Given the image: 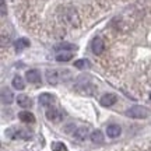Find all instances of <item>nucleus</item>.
I'll list each match as a JSON object with an SVG mask.
<instances>
[{"label": "nucleus", "mask_w": 151, "mask_h": 151, "mask_svg": "<svg viewBox=\"0 0 151 151\" xmlns=\"http://www.w3.org/2000/svg\"><path fill=\"white\" fill-rule=\"evenodd\" d=\"M70 77V71L69 70H58V69H53V70H48L46 71V80L50 86H56L62 81H66Z\"/></svg>", "instance_id": "f257e3e1"}, {"label": "nucleus", "mask_w": 151, "mask_h": 151, "mask_svg": "<svg viewBox=\"0 0 151 151\" xmlns=\"http://www.w3.org/2000/svg\"><path fill=\"white\" fill-rule=\"evenodd\" d=\"M6 136L9 139L17 140V139H21V140H29L31 139V133L27 129H21V127H11V129L6 130Z\"/></svg>", "instance_id": "f03ea898"}, {"label": "nucleus", "mask_w": 151, "mask_h": 151, "mask_svg": "<svg viewBox=\"0 0 151 151\" xmlns=\"http://www.w3.org/2000/svg\"><path fill=\"white\" fill-rule=\"evenodd\" d=\"M63 21L67 22L71 27H77V25L80 24L77 11H76L73 7H66V9H63Z\"/></svg>", "instance_id": "7ed1b4c3"}, {"label": "nucleus", "mask_w": 151, "mask_h": 151, "mask_svg": "<svg viewBox=\"0 0 151 151\" xmlns=\"http://www.w3.org/2000/svg\"><path fill=\"white\" fill-rule=\"evenodd\" d=\"M148 109L146 106H141V105H134L130 109L126 111V116H130L133 119H144L148 116Z\"/></svg>", "instance_id": "20e7f679"}, {"label": "nucleus", "mask_w": 151, "mask_h": 151, "mask_svg": "<svg viewBox=\"0 0 151 151\" xmlns=\"http://www.w3.org/2000/svg\"><path fill=\"white\" fill-rule=\"evenodd\" d=\"M45 115H46L48 120L55 122V123H58V122H60V120L63 119V113H62V111H59L58 108H49V109H46Z\"/></svg>", "instance_id": "39448f33"}, {"label": "nucleus", "mask_w": 151, "mask_h": 151, "mask_svg": "<svg viewBox=\"0 0 151 151\" xmlns=\"http://www.w3.org/2000/svg\"><path fill=\"white\" fill-rule=\"evenodd\" d=\"M91 49L95 55H101L104 52V49H105V43L99 37H95L91 42Z\"/></svg>", "instance_id": "423d86ee"}, {"label": "nucleus", "mask_w": 151, "mask_h": 151, "mask_svg": "<svg viewBox=\"0 0 151 151\" xmlns=\"http://www.w3.org/2000/svg\"><path fill=\"white\" fill-rule=\"evenodd\" d=\"M25 78H27L28 83H32V84H37V83H41V73L37 70V69H32V70H28L25 73Z\"/></svg>", "instance_id": "0eeeda50"}, {"label": "nucleus", "mask_w": 151, "mask_h": 151, "mask_svg": "<svg viewBox=\"0 0 151 151\" xmlns=\"http://www.w3.org/2000/svg\"><path fill=\"white\" fill-rule=\"evenodd\" d=\"M13 101H14L13 91L9 90V88H3L1 90V102L4 104V105H10V104H13Z\"/></svg>", "instance_id": "6e6552de"}, {"label": "nucleus", "mask_w": 151, "mask_h": 151, "mask_svg": "<svg viewBox=\"0 0 151 151\" xmlns=\"http://www.w3.org/2000/svg\"><path fill=\"white\" fill-rule=\"evenodd\" d=\"M120 133H122V129H120L119 124L113 123V124H109L108 127H106V134H108V137H111V139H116V137H119Z\"/></svg>", "instance_id": "1a4fd4ad"}, {"label": "nucleus", "mask_w": 151, "mask_h": 151, "mask_svg": "<svg viewBox=\"0 0 151 151\" xmlns=\"http://www.w3.org/2000/svg\"><path fill=\"white\" fill-rule=\"evenodd\" d=\"M38 99H39V104H41L42 106H50V105L55 102V95L45 92V94H41Z\"/></svg>", "instance_id": "9d476101"}, {"label": "nucleus", "mask_w": 151, "mask_h": 151, "mask_svg": "<svg viewBox=\"0 0 151 151\" xmlns=\"http://www.w3.org/2000/svg\"><path fill=\"white\" fill-rule=\"evenodd\" d=\"M17 104L21 106V108H31L32 106V99L25 95V94H21L17 97Z\"/></svg>", "instance_id": "9b49d317"}, {"label": "nucleus", "mask_w": 151, "mask_h": 151, "mask_svg": "<svg viewBox=\"0 0 151 151\" xmlns=\"http://www.w3.org/2000/svg\"><path fill=\"white\" fill-rule=\"evenodd\" d=\"M116 99H118V98H116L115 94H105V95L101 97V101H99V102H101L102 106H112L113 104L116 102Z\"/></svg>", "instance_id": "f8f14e48"}, {"label": "nucleus", "mask_w": 151, "mask_h": 151, "mask_svg": "<svg viewBox=\"0 0 151 151\" xmlns=\"http://www.w3.org/2000/svg\"><path fill=\"white\" fill-rule=\"evenodd\" d=\"M18 119L24 122V123H34L35 122V116L29 111H22V112L18 113Z\"/></svg>", "instance_id": "ddd939ff"}, {"label": "nucleus", "mask_w": 151, "mask_h": 151, "mask_svg": "<svg viewBox=\"0 0 151 151\" xmlns=\"http://www.w3.org/2000/svg\"><path fill=\"white\" fill-rule=\"evenodd\" d=\"M88 137V129L84 127V126H81L78 129L74 132V139H77L78 141H84Z\"/></svg>", "instance_id": "4468645a"}, {"label": "nucleus", "mask_w": 151, "mask_h": 151, "mask_svg": "<svg viewBox=\"0 0 151 151\" xmlns=\"http://www.w3.org/2000/svg\"><path fill=\"white\" fill-rule=\"evenodd\" d=\"M11 84H13V87L16 90H24L25 88V84H24V80H22L21 76H16L13 78V81H11Z\"/></svg>", "instance_id": "2eb2a0df"}, {"label": "nucleus", "mask_w": 151, "mask_h": 151, "mask_svg": "<svg viewBox=\"0 0 151 151\" xmlns=\"http://www.w3.org/2000/svg\"><path fill=\"white\" fill-rule=\"evenodd\" d=\"M14 46H16L17 50H22V49H25V48L29 46V41H28L27 38H20V39H17L16 41Z\"/></svg>", "instance_id": "dca6fc26"}, {"label": "nucleus", "mask_w": 151, "mask_h": 151, "mask_svg": "<svg viewBox=\"0 0 151 151\" xmlns=\"http://www.w3.org/2000/svg\"><path fill=\"white\" fill-rule=\"evenodd\" d=\"M90 137H91L92 143H98V144H99V143H102L104 141V134H102V132H101V130H94Z\"/></svg>", "instance_id": "f3484780"}, {"label": "nucleus", "mask_w": 151, "mask_h": 151, "mask_svg": "<svg viewBox=\"0 0 151 151\" xmlns=\"http://www.w3.org/2000/svg\"><path fill=\"white\" fill-rule=\"evenodd\" d=\"M73 59V53L71 52H60L56 55V60L58 62H69Z\"/></svg>", "instance_id": "a211bd4d"}, {"label": "nucleus", "mask_w": 151, "mask_h": 151, "mask_svg": "<svg viewBox=\"0 0 151 151\" xmlns=\"http://www.w3.org/2000/svg\"><path fill=\"white\" fill-rule=\"evenodd\" d=\"M77 46L76 45H71V43H59V45H56L55 46V50H73V49H76Z\"/></svg>", "instance_id": "6ab92c4d"}, {"label": "nucleus", "mask_w": 151, "mask_h": 151, "mask_svg": "<svg viewBox=\"0 0 151 151\" xmlns=\"http://www.w3.org/2000/svg\"><path fill=\"white\" fill-rule=\"evenodd\" d=\"M74 67H77V69H87V67H90V62L87 59H78L74 62Z\"/></svg>", "instance_id": "aec40b11"}, {"label": "nucleus", "mask_w": 151, "mask_h": 151, "mask_svg": "<svg viewBox=\"0 0 151 151\" xmlns=\"http://www.w3.org/2000/svg\"><path fill=\"white\" fill-rule=\"evenodd\" d=\"M52 151H67V147L62 143V141H55L52 143Z\"/></svg>", "instance_id": "412c9836"}, {"label": "nucleus", "mask_w": 151, "mask_h": 151, "mask_svg": "<svg viewBox=\"0 0 151 151\" xmlns=\"http://www.w3.org/2000/svg\"><path fill=\"white\" fill-rule=\"evenodd\" d=\"M1 16H6V6H4V0H1Z\"/></svg>", "instance_id": "4be33fe9"}, {"label": "nucleus", "mask_w": 151, "mask_h": 151, "mask_svg": "<svg viewBox=\"0 0 151 151\" xmlns=\"http://www.w3.org/2000/svg\"><path fill=\"white\" fill-rule=\"evenodd\" d=\"M150 101H151V94H150Z\"/></svg>", "instance_id": "5701e85b"}]
</instances>
